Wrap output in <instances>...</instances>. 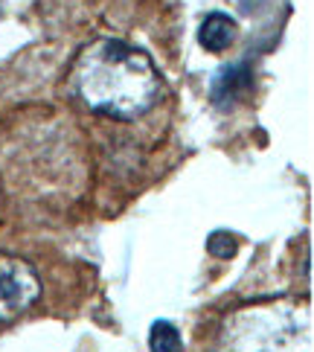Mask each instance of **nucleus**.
<instances>
[{"label": "nucleus", "instance_id": "f257e3e1", "mask_svg": "<svg viewBox=\"0 0 314 352\" xmlns=\"http://www.w3.org/2000/svg\"><path fill=\"white\" fill-rule=\"evenodd\" d=\"M73 91L96 114L137 120L160 102L163 82L146 50L99 38L82 47L73 61Z\"/></svg>", "mask_w": 314, "mask_h": 352}, {"label": "nucleus", "instance_id": "f03ea898", "mask_svg": "<svg viewBox=\"0 0 314 352\" xmlns=\"http://www.w3.org/2000/svg\"><path fill=\"white\" fill-rule=\"evenodd\" d=\"M216 352H311V309L297 300H265L221 320Z\"/></svg>", "mask_w": 314, "mask_h": 352}, {"label": "nucleus", "instance_id": "7ed1b4c3", "mask_svg": "<svg viewBox=\"0 0 314 352\" xmlns=\"http://www.w3.org/2000/svg\"><path fill=\"white\" fill-rule=\"evenodd\" d=\"M41 294V280L27 259L0 250V323L18 320Z\"/></svg>", "mask_w": 314, "mask_h": 352}, {"label": "nucleus", "instance_id": "20e7f679", "mask_svg": "<svg viewBox=\"0 0 314 352\" xmlns=\"http://www.w3.org/2000/svg\"><path fill=\"white\" fill-rule=\"evenodd\" d=\"M250 85H254V76H250V70L247 65H236V67H224L216 79H212V102L221 105V108H227L233 105L236 99H242L247 91H250Z\"/></svg>", "mask_w": 314, "mask_h": 352}, {"label": "nucleus", "instance_id": "39448f33", "mask_svg": "<svg viewBox=\"0 0 314 352\" xmlns=\"http://www.w3.org/2000/svg\"><path fill=\"white\" fill-rule=\"evenodd\" d=\"M236 32H238V27L230 15L210 12L198 30V41H201V47H207L210 53H221V50H227L236 41Z\"/></svg>", "mask_w": 314, "mask_h": 352}, {"label": "nucleus", "instance_id": "423d86ee", "mask_svg": "<svg viewBox=\"0 0 314 352\" xmlns=\"http://www.w3.org/2000/svg\"><path fill=\"white\" fill-rule=\"evenodd\" d=\"M148 349L152 352H181V332L169 320H155L148 332Z\"/></svg>", "mask_w": 314, "mask_h": 352}, {"label": "nucleus", "instance_id": "0eeeda50", "mask_svg": "<svg viewBox=\"0 0 314 352\" xmlns=\"http://www.w3.org/2000/svg\"><path fill=\"white\" fill-rule=\"evenodd\" d=\"M207 250L212 256H218V259H230L236 254V242L230 239V233H212L207 239Z\"/></svg>", "mask_w": 314, "mask_h": 352}]
</instances>
